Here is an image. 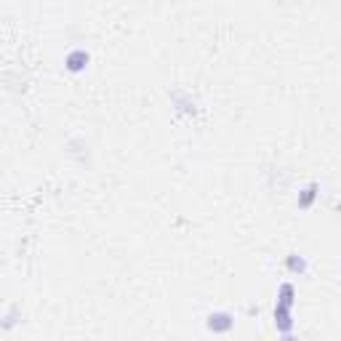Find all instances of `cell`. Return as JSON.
Here are the masks:
<instances>
[{"mask_svg": "<svg viewBox=\"0 0 341 341\" xmlns=\"http://www.w3.org/2000/svg\"><path fill=\"white\" fill-rule=\"evenodd\" d=\"M208 328H211V331H229V328H232V317L227 312H216V314L208 317Z\"/></svg>", "mask_w": 341, "mask_h": 341, "instance_id": "cell-1", "label": "cell"}, {"mask_svg": "<svg viewBox=\"0 0 341 341\" xmlns=\"http://www.w3.org/2000/svg\"><path fill=\"white\" fill-rule=\"evenodd\" d=\"M86 62H88V54H86V51H75V54H69V56H67V67L72 69V72L83 69Z\"/></svg>", "mask_w": 341, "mask_h": 341, "instance_id": "cell-2", "label": "cell"}, {"mask_svg": "<svg viewBox=\"0 0 341 341\" xmlns=\"http://www.w3.org/2000/svg\"><path fill=\"white\" fill-rule=\"evenodd\" d=\"M275 320H277L280 331H291V312H288V307H277L275 309Z\"/></svg>", "mask_w": 341, "mask_h": 341, "instance_id": "cell-3", "label": "cell"}, {"mask_svg": "<svg viewBox=\"0 0 341 341\" xmlns=\"http://www.w3.org/2000/svg\"><path fill=\"white\" fill-rule=\"evenodd\" d=\"M291 304H293V285H283V288H280L277 307H288L291 309Z\"/></svg>", "mask_w": 341, "mask_h": 341, "instance_id": "cell-4", "label": "cell"}, {"mask_svg": "<svg viewBox=\"0 0 341 341\" xmlns=\"http://www.w3.org/2000/svg\"><path fill=\"white\" fill-rule=\"evenodd\" d=\"M314 190H317V187H309V190L301 195V200H299V205H301V208H307V205L312 203V200H314Z\"/></svg>", "mask_w": 341, "mask_h": 341, "instance_id": "cell-5", "label": "cell"}, {"mask_svg": "<svg viewBox=\"0 0 341 341\" xmlns=\"http://www.w3.org/2000/svg\"><path fill=\"white\" fill-rule=\"evenodd\" d=\"M288 267L293 269V272H304V267H307V264H304V258H296V256H291V258H288Z\"/></svg>", "mask_w": 341, "mask_h": 341, "instance_id": "cell-6", "label": "cell"}]
</instances>
